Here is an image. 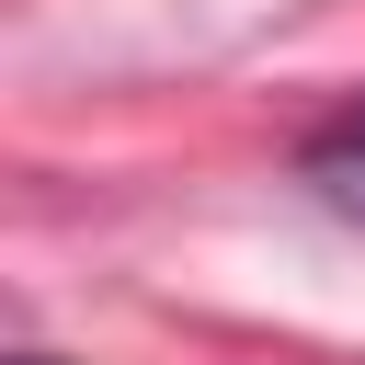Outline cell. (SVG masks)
<instances>
[{
    "label": "cell",
    "mask_w": 365,
    "mask_h": 365,
    "mask_svg": "<svg viewBox=\"0 0 365 365\" xmlns=\"http://www.w3.org/2000/svg\"><path fill=\"white\" fill-rule=\"evenodd\" d=\"M23 365H46V354H23Z\"/></svg>",
    "instance_id": "2"
},
{
    "label": "cell",
    "mask_w": 365,
    "mask_h": 365,
    "mask_svg": "<svg viewBox=\"0 0 365 365\" xmlns=\"http://www.w3.org/2000/svg\"><path fill=\"white\" fill-rule=\"evenodd\" d=\"M297 182H308L331 217H365V103H342V114L297 148Z\"/></svg>",
    "instance_id": "1"
}]
</instances>
